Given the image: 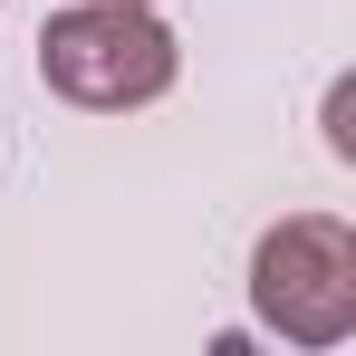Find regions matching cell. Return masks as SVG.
<instances>
[{"label":"cell","mask_w":356,"mask_h":356,"mask_svg":"<svg viewBox=\"0 0 356 356\" xmlns=\"http://www.w3.org/2000/svg\"><path fill=\"white\" fill-rule=\"evenodd\" d=\"M39 77L87 116H125L174 97L183 39L154 19V0H58V19L39 29Z\"/></svg>","instance_id":"obj_1"},{"label":"cell","mask_w":356,"mask_h":356,"mask_svg":"<svg viewBox=\"0 0 356 356\" xmlns=\"http://www.w3.org/2000/svg\"><path fill=\"white\" fill-rule=\"evenodd\" d=\"M250 318L289 347H347L356 337V232L337 212H289L250 250Z\"/></svg>","instance_id":"obj_2"}]
</instances>
